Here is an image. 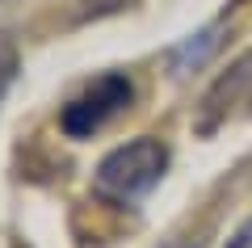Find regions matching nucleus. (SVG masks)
Segmentation results:
<instances>
[{"label": "nucleus", "mask_w": 252, "mask_h": 248, "mask_svg": "<svg viewBox=\"0 0 252 248\" xmlns=\"http://www.w3.org/2000/svg\"><path fill=\"white\" fill-rule=\"evenodd\" d=\"M219 30H223V26H206V30H198L193 38H185V42L172 51V68H177V71L202 68V63H206V55L219 46Z\"/></svg>", "instance_id": "20e7f679"}, {"label": "nucleus", "mask_w": 252, "mask_h": 248, "mask_svg": "<svg viewBox=\"0 0 252 248\" xmlns=\"http://www.w3.org/2000/svg\"><path fill=\"white\" fill-rule=\"evenodd\" d=\"M248 106H252V97H248Z\"/></svg>", "instance_id": "0eeeda50"}, {"label": "nucleus", "mask_w": 252, "mask_h": 248, "mask_svg": "<svg viewBox=\"0 0 252 248\" xmlns=\"http://www.w3.org/2000/svg\"><path fill=\"white\" fill-rule=\"evenodd\" d=\"M248 84H252V51H248V55H240V59H235L231 68H227L223 76H219L215 84L206 89V97H202V109H198V122H193V131H198V135H210V131H215V126L227 118V109H231L235 101H240V93L248 89Z\"/></svg>", "instance_id": "7ed1b4c3"}, {"label": "nucleus", "mask_w": 252, "mask_h": 248, "mask_svg": "<svg viewBox=\"0 0 252 248\" xmlns=\"http://www.w3.org/2000/svg\"><path fill=\"white\" fill-rule=\"evenodd\" d=\"M164 169H168V143H160L156 135H139L97 164V194L114 202H139L160 185Z\"/></svg>", "instance_id": "f257e3e1"}, {"label": "nucleus", "mask_w": 252, "mask_h": 248, "mask_svg": "<svg viewBox=\"0 0 252 248\" xmlns=\"http://www.w3.org/2000/svg\"><path fill=\"white\" fill-rule=\"evenodd\" d=\"M223 248H252V214L231 231V236H227V244H223Z\"/></svg>", "instance_id": "423d86ee"}, {"label": "nucleus", "mask_w": 252, "mask_h": 248, "mask_svg": "<svg viewBox=\"0 0 252 248\" xmlns=\"http://www.w3.org/2000/svg\"><path fill=\"white\" fill-rule=\"evenodd\" d=\"M17 71H21V51H17V42H13V34L0 30V101H4V93L17 84Z\"/></svg>", "instance_id": "39448f33"}, {"label": "nucleus", "mask_w": 252, "mask_h": 248, "mask_svg": "<svg viewBox=\"0 0 252 248\" xmlns=\"http://www.w3.org/2000/svg\"><path fill=\"white\" fill-rule=\"evenodd\" d=\"M130 101H135V80L126 76V71H105V76L93 80L80 97H72L59 109V131L67 139H89L109 118L130 109Z\"/></svg>", "instance_id": "f03ea898"}]
</instances>
